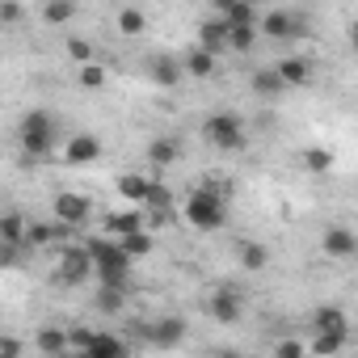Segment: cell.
I'll list each match as a JSON object with an SVG mask.
<instances>
[{"label": "cell", "mask_w": 358, "mask_h": 358, "mask_svg": "<svg viewBox=\"0 0 358 358\" xmlns=\"http://www.w3.org/2000/svg\"><path fill=\"white\" fill-rule=\"evenodd\" d=\"M182 215H186V224L199 228V232L224 228V220H228V182H224V186H199V190L186 199Z\"/></svg>", "instance_id": "cell-1"}, {"label": "cell", "mask_w": 358, "mask_h": 358, "mask_svg": "<svg viewBox=\"0 0 358 358\" xmlns=\"http://www.w3.org/2000/svg\"><path fill=\"white\" fill-rule=\"evenodd\" d=\"M55 139H59V118L47 110H30L17 127V148L26 160H47L55 152Z\"/></svg>", "instance_id": "cell-2"}, {"label": "cell", "mask_w": 358, "mask_h": 358, "mask_svg": "<svg viewBox=\"0 0 358 358\" xmlns=\"http://www.w3.org/2000/svg\"><path fill=\"white\" fill-rule=\"evenodd\" d=\"M203 135H207L211 148H220V152H241V148H245V122H241L236 114H211V118L203 122Z\"/></svg>", "instance_id": "cell-3"}, {"label": "cell", "mask_w": 358, "mask_h": 358, "mask_svg": "<svg viewBox=\"0 0 358 358\" xmlns=\"http://www.w3.org/2000/svg\"><path fill=\"white\" fill-rule=\"evenodd\" d=\"M59 287H85L89 278H93V262H89V253H85V245H72V249H64L59 257H55V274H51Z\"/></svg>", "instance_id": "cell-4"}, {"label": "cell", "mask_w": 358, "mask_h": 358, "mask_svg": "<svg viewBox=\"0 0 358 358\" xmlns=\"http://www.w3.org/2000/svg\"><path fill=\"white\" fill-rule=\"evenodd\" d=\"M85 253H89V262H93V270H131V257L122 253V245H118L114 236H93V241L85 245Z\"/></svg>", "instance_id": "cell-5"}, {"label": "cell", "mask_w": 358, "mask_h": 358, "mask_svg": "<svg viewBox=\"0 0 358 358\" xmlns=\"http://www.w3.org/2000/svg\"><path fill=\"white\" fill-rule=\"evenodd\" d=\"M257 30H262L266 38H274V43H291V38L303 34V17H299V13H287V9H274V13H266V17L257 22Z\"/></svg>", "instance_id": "cell-6"}, {"label": "cell", "mask_w": 358, "mask_h": 358, "mask_svg": "<svg viewBox=\"0 0 358 358\" xmlns=\"http://www.w3.org/2000/svg\"><path fill=\"white\" fill-rule=\"evenodd\" d=\"M51 211H55V220H59V224H68V228H80V224H89V215H93V203H89L85 194H76V190H64V194H55Z\"/></svg>", "instance_id": "cell-7"}, {"label": "cell", "mask_w": 358, "mask_h": 358, "mask_svg": "<svg viewBox=\"0 0 358 358\" xmlns=\"http://www.w3.org/2000/svg\"><path fill=\"white\" fill-rule=\"evenodd\" d=\"M97 156H101V139L89 135V131H80V135H72V139L64 143V160H68V164H93Z\"/></svg>", "instance_id": "cell-8"}, {"label": "cell", "mask_w": 358, "mask_h": 358, "mask_svg": "<svg viewBox=\"0 0 358 358\" xmlns=\"http://www.w3.org/2000/svg\"><path fill=\"white\" fill-rule=\"evenodd\" d=\"M148 72H152V80H156V89H177L182 85V59L177 55H152V64H148Z\"/></svg>", "instance_id": "cell-9"}, {"label": "cell", "mask_w": 358, "mask_h": 358, "mask_svg": "<svg viewBox=\"0 0 358 358\" xmlns=\"http://www.w3.org/2000/svg\"><path fill=\"white\" fill-rule=\"evenodd\" d=\"M358 253V236L350 232V228H341V224H333L329 232H324V257H337V262H350Z\"/></svg>", "instance_id": "cell-10"}, {"label": "cell", "mask_w": 358, "mask_h": 358, "mask_svg": "<svg viewBox=\"0 0 358 358\" xmlns=\"http://www.w3.org/2000/svg\"><path fill=\"white\" fill-rule=\"evenodd\" d=\"M207 308H211V316H215L220 324H236V320H241V312H245V303H241V295H236L232 287H220V291L211 295V303H207Z\"/></svg>", "instance_id": "cell-11"}, {"label": "cell", "mask_w": 358, "mask_h": 358, "mask_svg": "<svg viewBox=\"0 0 358 358\" xmlns=\"http://www.w3.org/2000/svg\"><path fill=\"white\" fill-rule=\"evenodd\" d=\"M274 72H278V80H282L287 89H303V85L312 80V64H308L303 55H287V59H278Z\"/></svg>", "instance_id": "cell-12"}, {"label": "cell", "mask_w": 358, "mask_h": 358, "mask_svg": "<svg viewBox=\"0 0 358 358\" xmlns=\"http://www.w3.org/2000/svg\"><path fill=\"white\" fill-rule=\"evenodd\" d=\"M199 47L211 51V55H224V51H228V22H224V17L203 22V26H199Z\"/></svg>", "instance_id": "cell-13"}, {"label": "cell", "mask_w": 358, "mask_h": 358, "mask_svg": "<svg viewBox=\"0 0 358 358\" xmlns=\"http://www.w3.org/2000/svg\"><path fill=\"white\" fill-rule=\"evenodd\" d=\"M68 232H72V228H68V224H59V220H55V224H30V220H26V245H30V249L59 245Z\"/></svg>", "instance_id": "cell-14"}, {"label": "cell", "mask_w": 358, "mask_h": 358, "mask_svg": "<svg viewBox=\"0 0 358 358\" xmlns=\"http://www.w3.org/2000/svg\"><path fill=\"white\" fill-rule=\"evenodd\" d=\"M182 337H186V320H177V316H169V320H160V324L148 329V341H152L156 350H173Z\"/></svg>", "instance_id": "cell-15"}, {"label": "cell", "mask_w": 358, "mask_h": 358, "mask_svg": "<svg viewBox=\"0 0 358 358\" xmlns=\"http://www.w3.org/2000/svg\"><path fill=\"white\" fill-rule=\"evenodd\" d=\"M182 72L203 80V76H211V72H215V55H211V51H203V47H190V51L182 55Z\"/></svg>", "instance_id": "cell-16"}, {"label": "cell", "mask_w": 358, "mask_h": 358, "mask_svg": "<svg viewBox=\"0 0 358 358\" xmlns=\"http://www.w3.org/2000/svg\"><path fill=\"white\" fill-rule=\"evenodd\" d=\"M345 341H350V333H329V329H316L312 345H303V350H312V354H324V358H333V354H341V350H345Z\"/></svg>", "instance_id": "cell-17"}, {"label": "cell", "mask_w": 358, "mask_h": 358, "mask_svg": "<svg viewBox=\"0 0 358 358\" xmlns=\"http://www.w3.org/2000/svg\"><path fill=\"white\" fill-rule=\"evenodd\" d=\"M85 354L89 358H122L127 354V341L122 337H110V333H93V341H89Z\"/></svg>", "instance_id": "cell-18"}, {"label": "cell", "mask_w": 358, "mask_h": 358, "mask_svg": "<svg viewBox=\"0 0 358 358\" xmlns=\"http://www.w3.org/2000/svg\"><path fill=\"white\" fill-rule=\"evenodd\" d=\"M177 156H182V143H177V139H169V135H160V139H152V143H148V160H152L156 169L173 164Z\"/></svg>", "instance_id": "cell-19"}, {"label": "cell", "mask_w": 358, "mask_h": 358, "mask_svg": "<svg viewBox=\"0 0 358 358\" xmlns=\"http://www.w3.org/2000/svg\"><path fill=\"white\" fill-rule=\"evenodd\" d=\"M0 245H26V220L17 211H5L0 215ZM30 249V245H26Z\"/></svg>", "instance_id": "cell-20"}, {"label": "cell", "mask_w": 358, "mask_h": 358, "mask_svg": "<svg viewBox=\"0 0 358 358\" xmlns=\"http://www.w3.org/2000/svg\"><path fill=\"white\" fill-rule=\"evenodd\" d=\"M139 228H148L139 211H118V215H110V220H106V232H110L114 241H118V236H127V232H139Z\"/></svg>", "instance_id": "cell-21"}, {"label": "cell", "mask_w": 358, "mask_h": 358, "mask_svg": "<svg viewBox=\"0 0 358 358\" xmlns=\"http://www.w3.org/2000/svg\"><path fill=\"white\" fill-rule=\"evenodd\" d=\"M118 245H122V253L135 262V257H148L152 249H156V241L148 236V228H139V232H127V236H118Z\"/></svg>", "instance_id": "cell-22"}, {"label": "cell", "mask_w": 358, "mask_h": 358, "mask_svg": "<svg viewBox=\"0 0 358 358\" xmlns=\"http://www.w3.org/2000/svg\"><path fill=\"white\" fill-rule=\"evenodd\" d=\"M76 17V0H47L43 5V22L47 26H68Z\"/></svg>", "instance_id": "cell-23"}, {"label": "cell", "mask_w": 358, "mask_h": 358, "mask_svg": "<svg viewBox=\"0 0 358 358\" xmlns=\"http://www.w3.org/2000/svg\"><path fill=\"white\" fill-rule=\"evenodd\" d=\"M312 324H316V329H329V333H350V316H345L341 308H333V303L320 308V312L312 316Z\"/></svg>", "instance_id": "cell-24"}, {"label": "cell", "mask_w": 358, "mask_h": 358, "mask_svg": "<svg viewBox=\"0 0 358 358\" xmlns=\"http://www.w3.org/2000/svg\"><path fill=\"white\" fill-rule=\"evenodd\" d=\"M148 186H152V182H148L143 173H122V177H118V194H122V199H131V203H143Z\"/></svg>", "instance_id": "cell-25"}, {"label": "cell", "mask_w": 358, "mask_h": 358, "mask_svg": "<svg viewBox=\"0 0 358 358\" xmlns=\"http://www.w3.org/2000/svg\"><path fill=\"white\" fill-rule=\"evenodd\" d=\"M253 89H257L262 97H278V93H287V85L278 80L274 68H257V72H253Z\"/></svg>", "instance_id": "cell-26"}, {"label": "cell", "mask_w": 358, "mask_h": 358, "mask_svg": "<svg viewBox=\"0 0 358 358\" xmlns=\"http://www.w3.org/2000/svg\"><path fill=\"white\" fill-rule=\"evenodd\" d=\"M34 345H38L43 354H68V333H64V329H38Z\"/></svg>", "instance_id": "cell-27"}, {"label": "cell", "mask_w": 358, "mask_h": 358, "mask_svg": "<svg viewBox=\"0 0 358 358\" xmlns=\"http://www.w3.org/2000/svg\"><path fill=\"white\" fill-rule=\"evenodd\" d=\"M224 22H228V26H257L262 13H257V5H249V0H236V5L224 13Z\"/></svg>", "instance_id": "cell-28"}, {"label": "cell", "mask_w": 358, "mask_h": 358, "mask_svg": "<svg viewBox=\"0 0 358 358\" xmlns=\"http://www.w3.org/2000/svg\"><path fill=\"white\" fill-rule=\"evenodd\" d=\"M257 26H228V51H253Z\"/></svg>", "instance_id": "cell-29"}, {"label": "cell", "mask_w": 358, "mask_h": 358, "mask_svg": "<svg viewBox=\"0 0 358 358\" xmlns=\"http://www.w3.org/2000/svg\"><path fill=\"white\" fill-rule=\"evenodd\" d=\"M106 80H110V76H106V68H101L97 59L80 64V89H93V93H97V89H106Z\"/></svg>", "instance_id": "cell-30"}, {"label": "cell", "mask_w": 358, "mask_h": 358, "mask_svg": "<svg viewBox=\"0 0 358 358\" xmlns=\"http://www.w3.org/2000/svg\"><path fill=\"white\" fill-rule=\"evenodd\" d=\"M122 303H127V287H101L97 291V308L101 312L114 316V312H122Z\"/></svg>", "instance_id": "cell-31"}, {"label": "cell", "mask_w": 358, "mask_h": 358, "mask_svg": "<svg viewBox=\"0 0 358 358\" xmlns=\"http://www.w3.org/2000/svg\"><path fill=\"white\" fill-rule=\"evenodd\" d=\"M266 262H270V249H266V245H253V241L241 245V266H245V270H262Z\"/></svg>", "instance_id": "cell-32"}, {"label": "cell", "mask_w": 358, "mask_h": 358, "mask_svg": "<svg viewBox=\"0 0 358 358\" xmlns=\"http://www.w3.org/2000/svg\"><path fill=\"white\" fill-rule=\"evenodd\" d=\"M143 26H148V17H143L139 9H122V13H118V30H122V34L139 38V34H143Z\"/></svg>", "instance_id": "cell-33"}, {"label": "cell", "mask_w": 358, "mask_h": 358, "mask_svg": "<svg viewBox=\"0 0 358 358\" xmlns=\"http://www.w3.org/2000/svg\"><path fill=\"white\" fill-rule=\"evenodd\" d=\"M303 164H308L312 173H329V169H333V152H329V148H308V152H303Z\"/></svg>", "instance_id": "cell-34"}, {"label": "cell", "mask_w": 358, "mask_h": 358, "mask_svg": "<svg viewBox=\"0 0 358 358\" xmlns=\"http://www.w3.org/2000/svg\"><path fill=\"white\" fill-rule=\"evenodd\" d=\"M68 55H72L76 64H89V59H97V47H93L89 38H68Z\"/></svg>", "instance_id": "cell-35"}, {"label": "cell", "mask_w": 358, "mask_h": 358, "mask_svg": "<svg viewBox=\"0 0 358 358\" xmlns=\"http://www.w3.org/2000/svg\"><path fill=\"white\" fill-rule=\"evenodd\" d=\"M101 287H131V270H93Z\"/></svg>", "instance_id": "cell-36"}, {"label": "cell", "mask_w": 358, "mask_h": 358, "mask_svg": "<svg viewBox=\"0 0 358 358\" xmlns=\"http://www.w3.org/2000/svg\"><path fill=\"white\" fill-rule=\"evenodd\" d=\"M93 333H97V329H85V324H76V329L68 333V350L85 354V350H89V341H93Z\"/></svg>", "instance_id": "cell-37"}, {"label": "cell", "mask_w": 358, "mask_h": 358, "mask_svg": "<svg viewBox=\"0 0 358 358\" xmlns=\"http://www.w3.org/2000/svg\"><path fill=\"white\" fill-rule=\"evenodd\" d=\"M22 22V5L17 0H0V26H17Z\"/></svg>", "instance_id": "cell-38"}, {"label": "cell", "mask_w": 358, "mask_h": 358, "mask_svg": "<svg viewBox=\"0 0 358 358\" xmlns=\"http://www.w3.org/2000/svg\"><path fill=\"white\" fill-rule=\"evenodd\" d=\"M274 354H278V358H299V354H303V345H299V341H278V345H274Z\"/></svg>", "instance_id": "cell-39"}, {"label": "cell", "mask_w": 358, "mask_h": 358, "mask_svg": "<svg viewBox=\"0 0 358 358\" xmlns=\"http://www.w3.org/2000/svg\"><path fill=\"white\" fill-rule=\"evenodd\" d=\"M0 354H5V358L9 354H22V341L17 337H0Z\"/></svg>", "instance_id": "cell-40"}, {"label": "cell", "mask_w": 358, "mask_h": 358, "mask_svg": "<svg viewBox=\"0 0 358 358\" xmlns=\"http://www.w3.org/2000/svg\"><path fill=\"white\" fill-rule=\"evenodd\" d=\"M232 5H236V0H215V13H220V17H224V13H228V9H232Z\"/></svg>", "instance_id": "cell-41"}, {"label": "cell", "mask_w": 358, "mask_h": 358, "mask_svg": "<svg viewBox=\"0 0 358 358\" xmlns=\"http://www.w3.org/2000/svg\"><path fill=\"white\" fill-rule=\"evenodd\" d=\"M249 5H257V9H262V5H270V0H249Z\"/></svg>", "instance_id": "cell-42"}]
</instances>
